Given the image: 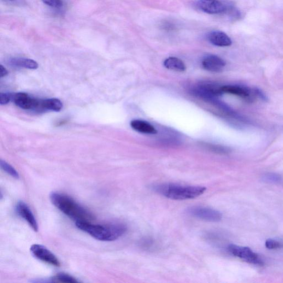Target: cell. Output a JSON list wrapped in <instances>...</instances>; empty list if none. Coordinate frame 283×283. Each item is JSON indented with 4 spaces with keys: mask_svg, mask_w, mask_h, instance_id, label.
I'll list each match as a JSON object with an SVG mask.
<instances>
[{
    "mask_svg": "<svg viewBox=\"0 0 283 283\" xmlns=\"http://www.w3.org/2000/svg\"><path fill=\"white\" fill-rule=\"evenodd\" d=\"M51 201L63 213L76 222H90L94 219L91 212L66 194L53 192Z\"/></svg>",
    "mask_w": 283,
    "mask_h": 283,
    "instance_id": "obj_1",
    "label": "cell"
},
{
    "mask_svg": "<svg viewBox=\"0 0 283 283\" xmlns=\"http://www.w3.org/2000/svg\"><path fill=\"white\" fill-rule=\"evenodd\" d=\"M76 227L99 241H114L127 231V227L120 223L92 224L90 222H76Z\"/></svg>",
    "mask_w": 283,
    "mask_h": 283,
    "instance_id": "obj_2",
    "label": "cell"
},
{
    "mask_svg": "<svg viewBox=\"0 0 283 283\" xmlns=\"http://www.w3.org/2000/svg\"><path fill=\"white\" fill-rule=\"evenodd\" d=\"M152 190L161 196L170 199L184 200L201 196L206 192V188L199 186L164 183L153 185Z\"/></svg>",
    "mask_w": 283,
    "mask_h": 283,
    "instance_id": "obj_3",
    "label": "cell"
},
{
    "mask_svg": "<svg viewBox=\"0 0 283 283\" xmlns=\"http://www.w3.org/2000/svg\"><path fill=\"white\" fill-rule=\"evenodd\" d=\"M227 250L232 255L247 263L256 265L264 264L263 261L260 257L249 247L232 244L228 246Z\"/></svg>",
    "mask_w": 283,
    "mask_h": 283,
    "instance_id": "obj_4",
    "label": "cell"
},
{
    "mask_svg": "<svg viewBox=\"0 0 283 283\" xmlns=\"http://www.w3.org/2000/svg\"><path fill=\"white\" fill-rule=\"evenodd\" d=\"M187 213L191 216L205 221L210 222L220 221L222 218V214L216 210L202 207V206H193L188 208Z\"/></svg>",
    "mask_w": 283,
    "mask_h": 283,
    "instance_id": "obj_5",
    "label": "cell"
},
{
    "mask_svg": "<svg viewBox=\"0 0 283 283\" xmlns=\"http://www.w3.org/2000/svg\"><path fill=\"white\" fill-rule=\"evenodd\" d=\"M192 92L194 95L213 103L216 101L218 97L223 94L221 87L208 83L200 84L194 87Z\"/></svg>",
    "mask_w": 283,
    "mask_h": 283,
    "instance_id": "obj_6",
    "label": "cell"
},
{
    "mask_svg": "<svg viewBox=\"0 0 283 283\" xmlns=\"http://www.w3.org/2000/svg\"><path fill=\"white\" fill-rule=\"evenodd\" d=\"M30 250L33 256L39 260L51 264L53 266H61V263L59 259L46 247L42 245L35 244L31 247Z\"/></svg>",
    "mask_w": 283,
    "mask_h": 283,
    "instance_id": "obj_7",
    "label": "cell"
},
{
    "mask_svg": "<svg viewBox=\"0 0 283 283\" xmlns=\"http://www.w3.org/2000/svg\"><path fill=\"white\" fill-rule=\"evenodd\" d=\"M196 6L203 13L210 15L225 14L226 11V4L220 0H199Z\"/></svg>",
    "mask_w": 283,
    "mask_h": 283,
    "instance_id": "obj_8",
    "label": "cell"
},
{
    "mask_svg": "<svg viewBox=\"0 0 283 283\" xmlns=\"http://www.w3.org/2000/svg\"><path fill=\"white\" fill-rule=\"evenodd\" d=\"M222 93H227L243 98L249 102H253L257 97L255 89L240 85H225L221 87Z\"/></svg>",
    "mask_w": 283,
    "mask_h": 283,
    "instance_id": "obj_9",
    "label": "cell"
},
{
    "mask_svg": "<svg viewBox=\"0 0 283 283\" xmlns=\"http://www.w3.org/2000/svg\"><path fill=\"white\" fill-rule=\"evenodd\" d=\"M12 100L17 106L22 109L39 111L40 100L32 98L26 93H15Z\"/></svg>",
    "mask_w": 283,
    "mask_h": 283,
    "instance_id": "obj_10",
    "label": "cell"
},
{
    "mask_svg": "<svg viewBox=\"0 0 283 283\" xmlns=\"http://www.w3.org/2000/svg\"><path fill=\"white\" fill-rule=\"evenodd\" d=\"M16 212L22 219H24L35 232L38 231V225L36 219L29 206L24 202H20L16 207Z\"/></svg>",
    "mask_w": 283,
    "mask_h": 283,
    "instance_id": "obj_11",
    "label": "cell"
},
{
    "mask_svg": "<svg viewBox=\"0 0 283 283\" xmlns=\"http://www.w3.org/2000/svg\"><path fill=\"white\" fill-rule=\"evenodd\" d=\"M202 66L205 70L209 72L219 73L225 68L226 62L219 57L209 55L203 59Z\"/></svg>",
    "mask_w": 283,
    "mask_h": 283,
    "instance_id": "obj_12",
    "label": "cell"
},
{
    "mask_svg": "<svg viewBox=\"0 0 283 283\" xmlns=\"http://www.w3.org/2000/svg\"><path fill=\"white\" fill-rule=\"evenodd\" d=\"M210 43L217 46H228L232 44L231 39L225 32L220 31H212L208 35Z\"/></svg>",
    "mask_w": 283,
    "mask_h": 283,
    "instance_id": "obj_13",
    "label": "cell"
},
{
    "mask_svg": "<svg viewBox=\"0 0 283 283\" xmlns=\"http://www.w3.org/2000/svg\"><path fill=\"white\" fill-rule=\"evenodd\" d=\"M131 127L135 131L145 134H155L157 131L156 129L149 122L145 121L135 120L131 122Z\"/></svg>",
    "mask_w": 283,
    "mask_h": 283,
    "instance_id": "obj_14",
    "label": "cell"
},
{
    "mask_svg": "<svg viewBox=\"0 0 283 283\" xmlns=\"http://www.w3.org/2000/svg\"><path fill=\"white\" fill-rule=\"evenodd\" d=\"M63 108V104L58 99L40 100L39 111H60Z\"/></svg>",
    "mask_w": 283,
    "mask_h": 283,
    "instance_id": "obj_15",
    "label": "cell"
},
{
    "mask_svg": "<svg viewBox=\"0 0 283 283\" xmlns=\"http://www.w3.org/2000/svg\"><path fill=\"white\" fill-rule=\"evenodd\" d=\"M10 63L12 66L29 69H36L38 68V64L36 62L28 58H11L10 60Z\"/></svg>",
    "mask_w": 283,
    "mask_h": 283,
    "instance_id": "obj_16",
    "label": "cell"
},
{
    "mask_svg": "<svg viewBox=\"0 0 283 283\" xmlns=\"http://www.w3.org/2000/svg\"><path fill=\"white\" fill-rule=\"evenodd\" d=\"M165 67L169 70L182 72L186 70V66L183 62L176 57H169L164 62Z\"/></svg>",
    "mask_w": 283,
    "mask_h": 283,
    "instance_id": "obj_17",
    "label": "cell"
},
{
    "mask_svg": "<svg viewBox=\"0 0 283 283\" xmlns=\"http://www.w3.org/2000/svg\"><path fill=\"white\" fill-rule=\"evenodd\" d=\"M50 279V282H55L75 283L79 282V281L74 278V276L64 273H58L56 275L52 277Z\"/></svg>",
    "mask_w": 283,
    "mask_h": 283,
    "instance_id": "obj_18",
    "label": "cell"
},
{
    "mask_svg": "<svg viewBox=\"0 0 283 283\" xmlns=\"http://www.w3.org/2000/svg\"><path fill=\"white\" fill-rule=\"evenodd\" d=\"M0 166L2 169L7 172L8 174L11 175L13 178L18 179L20 178V175L19 173H18L16 170L13 167L11 166L10 164L8 163L3 160L0 161Z\"/></svg>",
    "mask_w": 283,
    "mask_h": 283,
    "instance_id": "obj_19",
    "label": "cell"
},
{
    "mask_svg": "<svg viewBox=\"0 0 283 283\" xmlns=\"http://www.w3.org/2000/svg\"><path fill=\"white\" fill-rule=\"evenodd\" d=\"M263 180L269 183H276L281 180V177L279 175L275 173H267L262 177Z\"/></svg>",
    "mask_w": 283,
    "mask_h": 283,
    "instance_id": "obj_20",
    "label": "cell"
},
{
    "mask_svg": "<svg viewBox=\"0 0 283 283\" xmlns=\"http://www.w3.org/2000/svg\"><path fill=\"white\" fill-rule=\"evenodd\" d=\"M265 246L269 250H278L283 247L281 242L273 239H268L265 241Z\"/></svg>",
    "mask_w": 283,
    "mask_h": 283,
    "instance_id": "obj_21",
    "label": "cell"
},
{
    "mask_svg": "<svg viewBox=\"0 0 283 283\" xmlns=\"http://www.w3.org/2000/svg\"><path fill=\"white\" fill-rule=\"evenodd\" d=\"M225 14L233 18V19H238V18L240 17L239 11L234 7L233 5L229 4H226V11Z\"/></svg>",
    "mask_w": 283,
    "mask_h": 283,
    "instance_id": "obj_22",
    "label": "cell"
},
{
    "mask_svg": "<svg viewBox=\"0 0 283 283\" xmlns=\"http://www.w3.org/2000/svg\"><path fill=\"white\" fill-rule=\"evenodd\" d=\"M41 1L46 5L55 9H60L63 5V0H41Z\"/></svg>",
    "mask_w": 283,
    "mask_h": 283,
    "instance_id": "obj_23",
    "label": "cell"
},
{
    "mask_svg": "<svg viewBox=\"0 0 283 283\" xmlns=\"http://www.w3.org/2000/svg\"><path fill=\"white\" fill-rule=\"evenodd\" d=\"M208 146V148L212 151L218 153H221V154H227V153H228L229 152V150L228 149L222 146L210 145H209Z\"/></svg>",
    "mask_w": 283,
    "mask_h": 283,
    "instance_id": "obj_24",
    "label": "cell"
},
{
    "mask_svg": "<svg viewBox=\"0 0 283 283\" xmlns=\"http://www.w3.org/2000/svg\"><path fill=\"white\" fill-rule=\"evenodd\" d=\"M13 98V95L8 93H1L0 94V104L2 105H7L10 103Z\"/></svg>",
    "mask_w": 283,
    "mask_h": 283,
    "instance_id": "obj_25",
    "label": "cell"
},
{
    "mask_svg": "<svg viewBox=\"0 0 283 283\" xmlns=\"http://www.w3.org/2000/svg\"><path fill=\"white\" fill-rule=\"evenodd\" d=\"M163 27H164L165 29H167V30H173L174 28V26L172 23L166 22L164 23Z\"/></svg>",
    "mask_w": 283,
    "mask_h": 283,
    "instance_id": "obj_26",
    "label": "cell"
},
{
    "mask_svg": "<svg viewBox=\"0 0 283 283\" xmlns=\"http://www.w3.org/2000/svg\"><path fill=\"white\" fill-rule=\"evenodd\" d=\"M0 73H1L2 78L4 77V76H5L6 75H7L8 74L7 70L2 65L0 66Z\"/></svg>",
    "mask_w": 283,
    "mask_h": 283,
    "instance_id": "obj_27",
    "label": "cell"
},
{
    "mask_svg": "<svg viewBox=\"0 0 283 283\" xmlns=\"http://www.w3.org/2000/svg\"><path fill=\"white\" fill-rule=\"evenodd\" d=\"M9 1H14V0H9Z\"/></svg>",
    "mask_w": 283,
    "mask_h": 283,
    "instance_id": "obj_28",
    "label": "cell"
}]
</instances>
